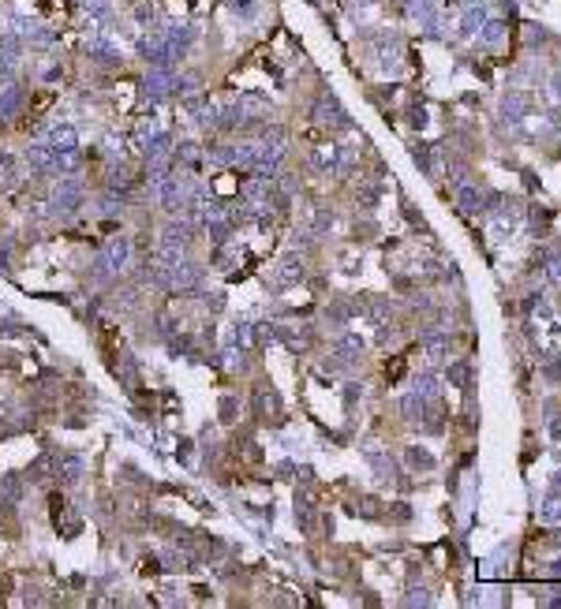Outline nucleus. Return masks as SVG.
<instances>
[{
    "label": "nucleus",
    "mask_w": 561,
    "mask_h": 609,
    "mask_svg": "<svg viewBox=\"0 0 561 609\" xmlns=\"http://www.w3.org/2000/svg\"><path fill=\"white\" fill-rule=\"evenodd\" d=\"M404 415H408V422H423V400L420 396H408V400H404Z\"/></svg>",
    "instance_id": "7"
},
{
    "label": "nucleus",
    "mask_w": 561,
    "mask_h": 609,
    "mask_svg": "<svg viewBox=\"0 0 561 609\" xmlns=\"http://www.w3.org/2000/svg\"><path fill=\"white\" fill-rule=\"evenodd\" d=\"M482 202H487V195H482L479 187H461V209H482Z\"/></svg>",
    "instance_id": "3"
},
{
    "label": "nucleus",
    "mask_w": 561,
    "mask_h": 609,
    "mask_svg": "<svg viewBox=\"0 0 561 609\" xmlns=\"http://www.w3.org/2000/svg\"><path fill=\"white\" fill-rule=\"evenodd\" d=\"M408 463H412V468L430 471V468H434V456H430L427 448H408Z\"/></svg>",
    "instance_id": "5"
},
{
    "label": "nucleus",
    "mask_w": 561,
    "mask_h": 609,
    "mask_svg": "<svg viewBox=\"0 0 561 609\" xmlns=\"http://www.w3.org/2000/svg\"><path fill=\"white\" fill-rule=\"evenodd\" d=\"M412 157H415V161H420L423 168H430V157H427V146H423V142H415V146H412Z\"/></svg>",
    "instance_id": "9"
},
{
    "label": "nucleus",
    "mask_w": 561,
    "mask_h": 609,
    "mask_svg": "<svg viewBox=\"0 0 561 609\" xmlns=\"http://www.w3.org/2000/svg\"><path fill=\"white\" fill-rule=\"evenodd\" d=\"M539 516H543L546 523H557V520H561V489H557V486L550 489V494H546V501H543Z\"/></svg>",
    "instance_id": "1"
},
{
    "label": "nucleus",
    "mask_w": 561,
    "mask_h": 609,
    "mask_svg": "<svg viewBox=\"0 0 561 609\" xmlns=\"http://www.w3.org/2000/svg\"><path fill=\"white\" fill-rule=\"evenodd\" d=\"M502 109H505V120H520V112L528 109V98L524 94H513V98H505Z\"/></svg>",
    "instance_id": "4"
},
{
    "label": "nucleus",
    "mask_w": 561,
    "mask_h": 609,
    "mask_svg": "<svg viewBox=\"0 0 561 609\" xmlns=\"http://www.w3.org/2000/svg\"><path fill=\"white\" fill-rule=\"evenodd\" d=\"M550 266H554V269H550V277H554V281H561V255H557V258H550Z\"/></svg>",
    "instance_id": "11"
},
{
    "label": "nucleus",
    "mask_w": 561,
    "mask_h": 609,
    "mask_svg": "<svg viewBox=\"0 0 561 609\" xmlns=\"http://www.w3.org/2000/svg\"><path fill=\"white\" fill-rule=\"evenodd\" d=\"M446 352H449V340L446 337H430L427 340V355H430V359H441Z\"/></svg>",
    "instance_id": "8"
},
{
    "label": "nucleus",
    "mask_w": 561,
    "mask_h": 609,
    "mask_svg": "<svg viewBox=\"0 0 561 609\" xmlns=\"http://www.w3.org/2000/svg\"><path fill=\"white\" fill-rule=\"evenodd\" d=\"M446 378H449V385H468V381H472V366H468V363H449V370H446Z\"/></svg>",
    "instance_id": "2"
},
{
    "label": "nucleus",
    "mask_w": 561,
    "mask_h": 609,
    "mask_svg": "<svg viewBox=\"0 0 561 609\" xmlns=\"http://www.w3.org/2000/svg\"><path fill=\"white\" fill-rule=\"evenodd\" d=\"M554 486H557V489H561V471H557V475H554Z\"/></svg>",
    "instance_id": "13"
},
{
    "label": "nucleus",
    "mask_w": 561,
    "mask_h": 609,
    "mask_svg": "<svg viewBox=\"0 0 561 609\" xmlns=\"http://www.w3.org/2000/svg\"><path fill=\"white\" fill-rule=\"evenodd\" d=\"M296 277H303V262H296V258H284V269H281V281L284 284H292Z\"/></svg>",
    "instance_id": "6"
},
{
    "label": "nucleus",
    "mask_w": 561,
    "mask_h": 609,
    "mask_svg": "<svg viewBox=\"0 0 561 609\" xmlns=\"http://www.w3.org/2000/svg\"><path fill=\"white\" fill-rule=\"evenodd\" d=\"M408 602H412V605H415V602H420V605H430V594H427V591H412Z\"/></svg>",
    "instance_id": "10"
},
{
    "label": "nucleus",
    "mask_w": 561,
    "mask_h": 609,
    "mask_svg": "<svg viewBox=\"0 0 561 609\" xmlns=\"http://www.w3.org/2000/svg\"><path fill=\"white\" fill-rule=\"evenodd\" d=\"M550 609H561V591H557L554 598H550Z\"/></svg>",
    "instance_id": "12"
},
{
    "label": "nucleus",
    "mask_w": 561,
    "mask_h": 609,
    "mask_svg": "<svg viewBox=\"0 0 561 609\" xmlns=\"http://www.w3.org/2000/svg\"><path fill=\"white\" fill-rule=\"evenodd\" d=\"M557 546H561V531H557Z\"/></svg>",
    "instance_id": "14"
}]
</instances>
